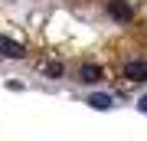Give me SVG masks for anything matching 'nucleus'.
<instances>
[{
	"mask_svg": "<svg viewBox=\"0 0 147 141\" xmlns=\"http://www.w3.org/2000/svg\"><path fill=\"white\" fill-rule=\"evenodd\" d=\"M137 108H141L144 115H147V95H141V99H137Z\"/></svg>",
	"mask_w": 147,
	"mask_h": 141,
	"instance_id": "obj_7",
	"label": "nucleus"
},
{
	"mask_svg": "<svg viewBox=\"0 0 147 141\" xmlns=\"http://www.w3.org/2000/svg\"><path fill=\"white\" fill-rule=\"evenodd\" d=\"M101 76H105V72H101V66H95V63H85L79 69V79H82V82H101Z\"/></svg>",
	"mask_w": 147,
	"mask_h": 141,
	"instance_id": "obj_4",
	"label": "nucleus"
},
{
	"mask_svg": "<svg viewBox=\"0 0 147 141\" xmlns=\"http://www.w3.org/2000/svg\"><path fill=\"white\" fill-rule=\"evenodd\" d=\"M42 72H46V76H53V79H59V76L65 72V69L59 66V63H49V66H42Z\"/></svg>",
	"mask_w": 147,
	"mask_h": 141,
	"instance_id": "obj_6",
	"label": "nucleus"
},
{
	"mask_svg": "<svg viewBox=\"0 0 147 141\" xmlns=\"http://www.w3.org/2000/svg\"><path fill=\"white\" fill-rule=\"evenodd\" d=\"M108 16H115L118 23H131L134 20V7L127 0H108Z\"/></svg>",
	"mask_w": 147,
	"mask_h": 141,
	"instance_id": "obj_1",
	"label": "nucleus"
},
{
	"mask_svg": "<svg viewBox=\"0 0 147 141\" xmlns=\"http://www.w3.org/2000/svg\"><path fill=\"white\" fill-rule=\"evenodd\" d=\"M0 56H3V59H23V56H26V49H23L16 40H10V36L0 33Z\"/></svg>",
	"mask_w": 147,
	"mask_h": 141,
	"instance_id": "obj_2",
	"label": "nucleus"
},
{
	"mask_svg": "<svg viewBox=\"0 0 147 141\" xmlns=\"http://www.w3.org/2000/svg\"><path fill=\"white\" fill-rule=\"evenodd\" d=\"M124 79H131V82H147V63H144V59L124 63Z\"/></svg>",
	"mask_w": 147,
	"mask_h": 141,
	"instance_id": "obj_3",
	"label": "nucleus"
},
{
	"mask_svg": "<svg viewBox=\"0 0 147 141\" xmlns=\"http://www.w3.org/2000/svg\"><path fill=\"white\" fill-rule=\"evenodd\" d=\"M88 105H92V108H98V112H108L111 105H115V99H111L108 92H95V95H88Z\"/></svg>",
	"mask_w": 147,
	"mask_h": 141,
	"instance_id": "obj_5",
	"label": "nucleus"
}]
</instances>
